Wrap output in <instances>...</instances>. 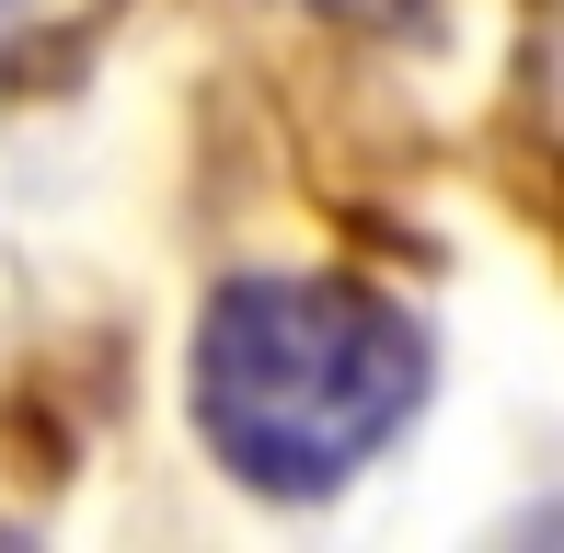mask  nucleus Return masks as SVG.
<instances>
[{
	"label": "nucleus",
	"instance_id": "f257e3e1",
	"mask_svg": "<svg viewBox=\"0 0 564 553\" xmlns=\"http://www.w3.org/2000/svg\"><path fill=\"white\" fill-rule=\"evenodd\" d=\"M426 404V335L357 276H230L196 323V438L253 496H335Z\"/></svg>",
	"mask_w": 564,
	"mask_h": 553
},
{
	"label": "nucleus",
	"instance_id": "f03ea898",
	"mask_svg": "<svg viewBox=\"0 0 564 553\" xmlns=\"http://www.w3.org/2000/svg\"><path fill=\"white\" fill-rule=\"evenodd\" d=\"M312 12H335V23H403V12H426V0H312Z\"/></svg>",
	"mask_w": 564,
	"mask_h": 553
}]
</instances>
